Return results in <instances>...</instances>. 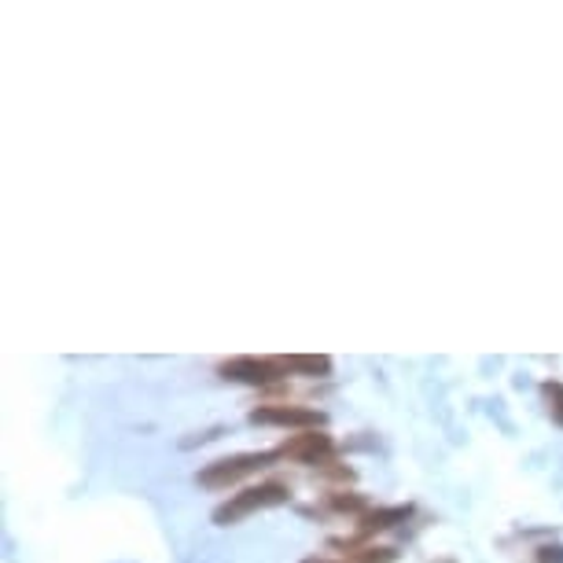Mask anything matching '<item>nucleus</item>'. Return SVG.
I'll return each mask as SVG.
<instances>
[{
	"label": "nucleus",
	"instance_id": "12",
	"mask_svg": "<svg viewBox=\"0 0 563 563\" xmlns=\"http://www.w3.org/2000/svg\"><path fill=\"white\" fill-rule=\"evenodd\" d=\"M302 563H346V560H332V556H306Z\"/></svg>",
	"mask_w": 563,
	"mask_h": 563
},
{
	"label": "nucleus",
	"instance_id": "2",
	"mask_svg": "<svg viewBox=\"0 0 563 563\" xmlns=\"http://www.w3.org/2000/svg\"><path fill=\"white\" fill-rule=\"evenodd\" d=\"M280 461V450H265V453H236V456H221V461H210L203 472L196 475L199 486H207V490H229V486L243 483L247 475L262 472V467H269Z\"/></svg>",
	"mask_w": 563,
	"mask_h": 563
},
{
	"label": "nucleus",
	"instance_id": "11",
	"mask_svg": "<svg viewBox=\"0 0 563 563\" xmlns=\"http://www.w3.org/2000/svg\"><path fill=\"white\" fill-rule=\"evenodd\" d=\"M534 556L538 563H563V545H541Z\"/></svg>",
	"mask_w": 563,
	"mask_h": 563
},
{
	"label": "nucleus",
	"instance_id": "6",
	"mask_svg": "<svg viewBox=\"0 0 563 563\" xmlns=\"http://www.w3.org/2000/svg\"><path fill=\"white\" fill-rule=\"evenodd\" d=\"M409 516H412V505L368 508V512L357 519V541H365V538H372V534H384V530H395L398 523H406Z\"/></svg>",
	"mask_w": 563,
	"mask_h": 563
},
{
	"label": "nucleus",
	"instance_id": "1",
	"mask_svg": "<svg viewBox=\"0 0 563 563\" xmlns=\"http://www.w3.org/2000/svg\"><path fill=\"white\" fill-rule=\"evenodd\" d=\"M291 501V486L288 483H258V486H243L240 494H232L225 505L214 508V523L218 527H229V523H240V519H247L254 512H262V508H280Z\"/></svg>",
	"mask_w": 563,
	"mask_h": 563
},
{
	"label": "nucleus",
	"instance_id": "4",
	"mask_svg": "<svg viewBox=\"0 0 563 563\" xmlns=\"http://www.w3.org/2000/svg\"><path fill=\"white\" fill-rule=\"evenodd\" d=\"M251 423H265V428H291V431H321L324 412L306 406H258L251 409Z\"/></svg>",
	"mask_w": 563,
	"mask_h": 563
},
{
	"label": "nucleus",
	"instance_id": "8",
	"mask_svg": "<svg viewBox=\"0 0 563 563\" xmlns=\"http://www.w3.org/2000/svg\"><path fill=\"white\" fill-rule=\"evenodd\" d=\"M324 505L332 508V512H343V516H365L368 512V497H361V494H346V490H335V494H328L324 497Z\"/></svg>",
	"mask_w": 563,
	"mask_h": 563
},
{
	"label": "nucleus",
	"instance_id": "3",
	"mask_svg": "<svg viewBox=\"0 0 563 563\" xmlns=\"http://www.w3.org/2000/svg\"><path fill=\"white\" fill-rule=\"evenodd\" d=\"M218 372L232 379V384H247V387H273L280 379H288V368L280 365V357H254V354L221 361Z\"/></svg>",
	"mask_w": 563,
	"mask_h": 563
},
{
	"label": "nucleus",
	"instance_id": "5",
	"mask_svg": "<svg viewBox=\"0 0 563 563\" xmlns=\"http://www.w3.org/2000/svg\"><path fill=\"white\" fill-rule=\"evenodd\" d=\"M335 453V442L332 434L324 431H299L295 439H288L280 445V456H291L299 464H328Z\"/></svg>",
	"mask_w": 563,
	"mask_h": 563
},
{
	"label": "nucleus",
	"instance_id": "7",
	"mask_svg": "<svg viewBox=\"0 0 563 563\" xmlns=\"http://www.w3.org/2000/svg\"><path fill=\"white\" fill-rule=\"evenodd\" d=\"M280 365L288 368V376H310V379H324L332 376V357L324 354H288L280 357Z\"/></svg>",
	"mask_w": 563,
	"mask_h": 563
},
{
	"label": "nucleus",
	"instance_id": "10",
	"mask_svg": "<svg viewBox=\"0 0 563 563\" xmlns=\"http://www.w3.org/2000/svg\"><path fill=\"white\" fill-rule=\"evenodd\" d=\"M541 401H545L549 417L563 428V384H560V379H549V384H541Z\"/></svg>",
	"mask_w": 563,
	"mask_h": 563
},
{
	"label": "nucleus",
	"instance_id": "9",
	"mask_svg": "<svg viewBox=\"0 0 563 563\" xmlns=\"http://www.w3.org/2000/svg\"><path fill=\"white\" fill-rule=\"evenodd\" d=\"M350 552V563H395L398 552L395 549H384V545H361V549H346Z\"/></svg>",
	"mask_w": 563,
	"mask_h": 563
}]
</instances>
